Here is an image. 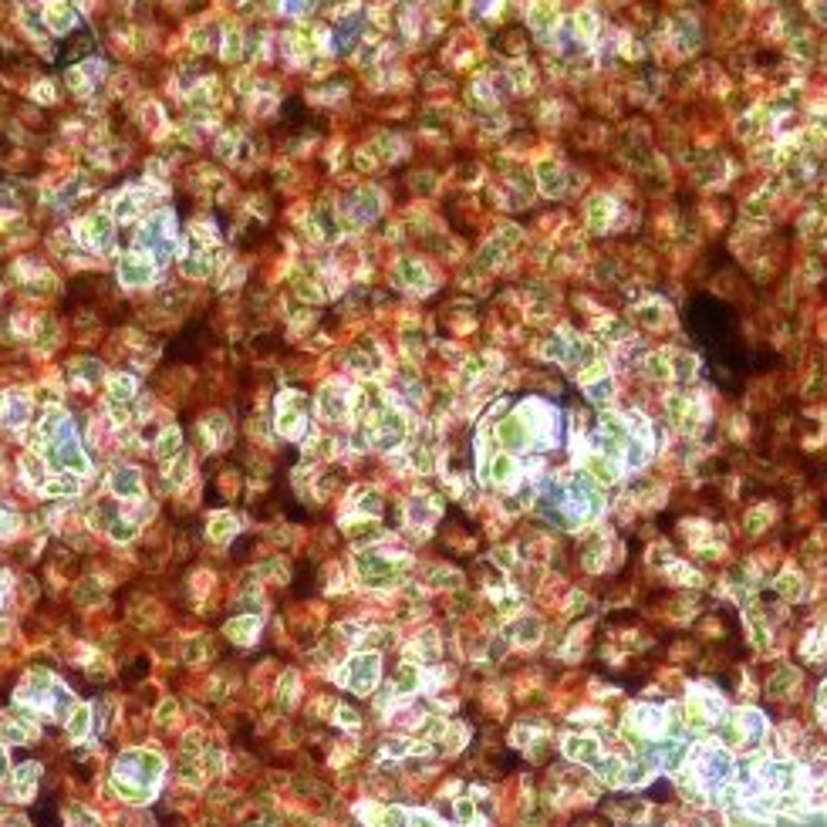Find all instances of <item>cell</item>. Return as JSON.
<instances>
[{
    "mask_svg": "<svg viewBox=\"0 0 827 827\" xmlns=\"http://www.w3.org/2000/svg\"><path fill=\"white\" fill-rule=\"evenodd\" d=\"M138 473L136 470H129V466H122V470H115V476H112V490L119 493V496H136L138 493Z\"/></svg>",
    "mask_w": 827,
    "mask_h": 827,
    "instance_id": "4",
    "label": "cell"
},
{
    "mask_svg": "<svg viewBox=\"0 0 827 827\" xmlns=\"http://www.w3.org/2000/svg\"><path fill=\"white\" fill-rule=\"evenodd\" d=\"M95 51V34L88 28H75L61 41V58L64 61H78V58H88Z\"/></svg>",
    "mask_w": 827,
    "mask_h": 827,
    "instance_id": "1",
    "label": "cell"
},
{
    "mask_svg": "<svg viewBox=\"0 0 827 827\" xmlns=\"http://www.w3.org/2000/svg\"><path fill=\"white\" fill-rule=\"evenodd\" d=\"M172 713H176V703H172V699H166V703L159 706V722H169V716H172Z\"/></svg>",
    "mask_w": 827,
    "mask_h": 827,
    "instance_id": "12",
    "label": "cell"
},
{
    "mask_svg": "<svg viewBox=\"0 0 827 827\" xmlns=\"http://www.w3.org/2000/svg\"><path fill=\"white\" fill-rule=\"evenodd\" d=\"M37 773H41V766H37V763H24V766H17V773H14L17 794H31V787L37 783Z\"/></svg>",
    "mask_w": 827,
    "mask_h": 827,
    "instance_id": "6",
    "label": "cell"
},
{
    "mask_svg": "<svg viewBox=\"0 0 827 827\" xmlns=\"http://www.w3.org/2000/svg\"><path fill=\"white\" fill-rule=\"evenodd\" d=\"M88 726H92V709H88V706H78L75 713H71V722H68V733L75 736V739H81V736L88 733Z\"/></svg>",
    "mask_w": 827,
    "mask_h": 827,
    "instance_id": "7",
    "label": "cell"
},
{
    "mask_svg": "<svg viewBox=\"0 0 827 827\" xmlns=\"http://www.w3.org/2000/svg\"><path fill=\"white\" fill-rule=\"evenodd\" d=\"M88 230H92L98 246H112V223H108V216H102V213L88 216Z\"/></svg>",
    "mask_w": 827,
    "mask_h": 827,
    "instance_id": "5",
    "label": "cell"
},
{
    "mask_svg": "<svg viewBox=\"0 0 827 827\" xmlns=\"http://www.w3.org/2000/svg\"><path fill=\"white\" fill-rule=\"evenodd\" d=\"M233 530H237V523H233V517H227V513H220V517L210 520V537H213V540H227V537H233Z\"/></svg>",
    "mask_w": 827,
    "mask_h": 827,
    "instance_id": "9",
    "label": "cell"
},
{
    "mask_svg": "<svg viewBox=\"0 0 827 827\" xmlns=\"http://www.w3.org/2000/svg\"><path fill=\"white\" fill-rule=\"evenodd\" d=\"M44 20H47V28H51L54 34H71L78 28L75 11H68V7H61V4H54V7L44 14Z\"/></svg>",
    "mask_w": 827,
    "mask_h": 827,
    "instance_id": "3",
    "label": "cell"
},
{
    "mask_svg": "<svg viewBox=\"0 0 827 827\" xmlns=\"http://www.w3.org/2000/svg\"><path fill=\"white\" fill-rule=\"evenodd\" d=\"M179 443H183V436L176 429H169L166 436H159V443H155V453H159V460H172L176 453H179Z\"/></svg>",
    "mask_w": 827,
    "mask_h": 827,
    "instance_id": "8",
    "label": "cell"
},
{
    "mask_svg": "<svg viewBox=\"0 0 827 827\" xmlns=\"http://www.w3.org/2000/svg\"><path fill=\"white\" fill-rule=\"evenodd\" d=\"M0 777H7V760H4V753H0Z\"/></svg>",
    "mask_w": 827,
    "mask_h": 827,
    "instance_id": "13",
    "label": "cell"
},
{
    "mask_svg": "<svg viewBox=\"0 0 827 827\" xmlns=\"http://www.w3.org/2000/svg\"><path fill=\"white\" fill-rule=\"evenodd\" d=\"M44 490L64 496V493H75L78 490V480H75V473H61V476H54V480H47Z\"/></svg>",
    "mask_w": 827,
    "mask_h": 827,
    "instance_id": "10",
    "label": "cell"
},
{
    "mask_svg": "<svg viewBox=\"0 0 827 827\" xmlns=\"http://www.w3.org/2000/svg\"><path fill=\"white\" fill-rule=\"evenodd\" d=\"M355 37H358V20H345V24L338 28V47L348 51V47L355 44Z\"/></svg>",
    "mask_w": 827,
    "mask_h": 827,
    "instance_id": "11",
    "label": "cell"
},
{
    "mask_svg": "<svg viewBox=\"0 0 827 827\" xmlns=\"http://www.w3.org/2000/svg\"><path fill=\"white\" fill-rule=\"evenodd\" d=\"M122 280L125 284H132V287H145L149 280H153V263L145 261V257H125L122 261Z\"/></svg>",
    "mask_w": 827,
    "mask_h": 827,
    "instance_id": "2",
    "label": "cell"
}]
</instances>
